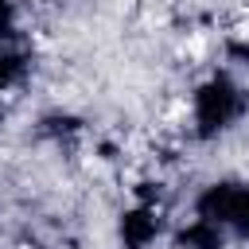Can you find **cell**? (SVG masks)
<instances>
[{
    "label": "cell",
    "mask_w": 249,
    "mask_h": 249,
    "mask_svg": "<svg viewBox=\"0 0 249 249\" xmlns=\"http://www.w3.org/2000/svg\"><path fill=\"white\" fill-rule=\"evenodd\" d=\"M202 222H210L214 230H237V233H249V187L241 183H214L202 202Z\"/></svg>",
    "instance_id": "6da1fadb"
},
{
    "label": "cell",
    "mask_w": 249,
    "mask_h": 249,
    "mask_svg": "<svg viewBox=\"0 0 249 249\" xmlns=\"http://www.w3.org/2000/svg\"><path fill=\"white\" fill-rule=\"evenodd\" d=\"M19 70H23V58H19L16 51L0 47V89H4V86H12V82L19 78Z\"/></svg>",
    "instance_id": "7a4b0ae2"
},
{
    "label": "cell",
    "mask_w": 249,
    "mask_h": 249,
    "mask_svg": "<svg viewBox=\"0 0 249 249\" xmlns=\"http://www.w3.org/2000/svg\"><path fill=\"white\" fill-rule=\"evenodd\" d=\"M8 31H12V4L0 0V35H8Z\"/></svg>",
    "instance_id": "3957f363"
}]
</instances>
